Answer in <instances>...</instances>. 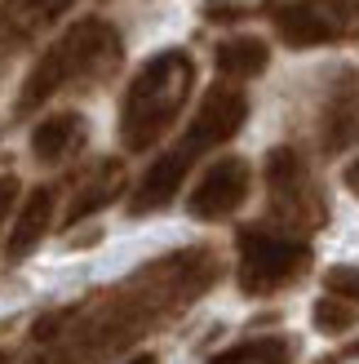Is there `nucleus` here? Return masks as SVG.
I'll return each instance as SVG.
<instances>
[{
    "label": "nucleus",
    "instance_id": "nucleus-17",
    "mask_svg": "<svg viewBox=\"0 0 359 364\" xmlns=\"http://www.w3.org/2000/svg\"><path fill=\"white\" fill-rule=\"evenodd\" d=\"M324 294L359 306V267H333V271H324Z\"/></svg>",
    "mask_w": 359,
    "mask_h": 364
},
{
    "label": "nucleus",
    "instance_id": "nucleus-10",
    "mask_svg": "<svg viewBox=\"0 0 359 364\" xmlns=\"http://www.w3.org/2000/svg\"><path fill=\"white\" fill-rule=\"evenodd\" d=\"M71 5L76 0H0V53L40 41Z\"/></svg>",
    "mask_w": 359,
    "mask_h": 364
},
{
    "label": "nucleus",
    "instance_id": "nucleus-4",
    "mask_svg": "<svg viewBox=\"0 0 359 364\" xmlns=\"http://www.w3.org/2000/svg\"><path fill=\"white\" fill-rule=\"evenodd\" d=\"M191 89H195V58L187 49H165L147 58L120 98V120H116L120 147L133 156L151 151L177 124L182 107L191 102Z\"/></svg>",
    "mask_w": 359,
    "mask_h": 364
},
{
    "label": "nucleus",
    "instance_id": "nucleus-2",
    "mask_svg": "<svg viewBox=\"0 0 359 364\" xmlns=\"http://www.w3.org/2000/svg\"><path fill=\"white\" fill-rule=\"evenodd\" d=\"M244 120H248V94H244V89L231 85V80L209 85V94L200 98V107H195L187 134L177 138L165 156H155V165L138 178V187L129 196V213L142 218V213L169 209L177 200V191H182L187 173L195 169V160L209 156V151H218V147H226V142L244 129Z\"/></svg>",
    "mask_w": 359,
    "mask_h": 364
},
{
    "label": "nucleus",
    "instance_id": "nucleus-11",
    "mask_svg": "<svg viewBox=\"0 0 359 364\" xmlns=\"http://www.w3.org/2000/svg\"><path fill=\"white\" fill-rule=\"evenodd\" d=\"M120 191H124V165L120 160H98V165H89L84 178L76 182V191H71L62 227H76V223H84V218H94L98 209L116 205Z\"/></svg>",
    "mask_w": 359,
    "mask_h": 364
},
{
    "label": "nucleus",
    "instance_id": "nucleus-15",
    "mask_svg": "<svg viewBox=\"0 0 359 364\" xmlns=\"http://www.w3.org/2000/svg\"><path fill=\"white\" fill-rule=\"evenodd\" d=\"M289 360H293L289 338H253V342H240V347L213 355V364H289Z\"/></svg>",
    "mask_w": 359,
    "mask_h": 364
},
{
    "label": "nucleus",
    "instance_id": "nucleus-14",
    "mask_svg": "<svg viewBox=\"0 0 359 364\" xmlns=\"http://www.w3.org/2000/svg\"><path fill=\"white\" fill-rule=\"evenodd\" d=\"M213 63H218L222 80L240 85V80L262 76L266 63H271V49H266V41H258V36H231V41H222L213 49Z\"/></svg>",
    "mask_w": 359,
    "mask_h": 364
},
{
    "label": "nucleus",
    "instance_id": "nucleus-1",
    "mask_svg": "<svg viewBox=\"0 0 359 364\" xmlns=\"http://www.w3.org/2000/svg\"><path fill=\"white\" fill-rule=\"evenodd\" d=\"M213 280H218L213 249L169 253L106 294L45 316L31 333V364H89L124 351L142 333L182 316L200 294H209Z\"/></svg>",
    "mask_w": 359,
    "mask_h": 364
},
{
    "label": "nucleus",
    "instance_id": "nucleus-19",
    "mask_svg": "<svg viewBox=\"0 0 359 364\" xmlns=\"http://www.w3.org/2000/svg\"><path fill=\"white\" fill-rule=\"evenodd\" d=\"M346 187H350V191H355V196H359V160H355V165H350V169H346Z\"/></svg>",
    "mask_w": 359,
    "mask_h": 364
},
{
    "label": "nucleus",
    "instance_id": "nucleus-5",
    "mask_svg": "<svg viewBox=\"0 0 359 364\" xmlns=\"http://www.w3.org/2000/svg\"><path fill=\"white\" fill-rule=\"evenodd\" d=\"M236 253H240V267H236V280L248 298H271L280 289L297 284L311 267V245L293 231H280V227H240L236 235Z\"/></svg>",
    "mask_w": 359,
    "mask_h": 364
},
{
    "label": "nucleus",
    "instance_id": "nucleus-16",
    "mask_svg": "<svg viewBox=\"0 0 359 364\" xmlns=\"http://www.w3.org/2000/svg\"><path fill=\"white\" fill-rule=\"evenodd\" d=\"M311 324H315L319 333H328V338H342V333H350L355 324H359V306L324 294V298L315 302V311H311Z\"/></svg>",
    "mask_w": 359,
    "mask_h": 364
},
{
    "label": "nucleus",
    "instance_id": "nucleus-8",
    "mask_svg": "<svg viewBox=\"0 0 359 364\" xmlns=\"http://www.w3.org/2000/svg\"><path fill=\"white\" fill-rule=\"evenodd\" d=\"M253 187V173H248V160L240 156H222L200 173V182L187 196V213L195 223H226L231 213H240V205L248 200Z\"/></svg>",
    "mask_w": 359,
    "mask_h": 364
},
{
    "label": "nucleus",
    "instance_id": "nucleus-12",
    "mask_svg": "<svg viewBox=\"0 0 359 364\" xmlns=\"http://www.w3.org/2000/svg\"><path fill=\"white\" fill-rule=\"evenodd\" d=\"M355 134H359V80L355 71H346L333 85L324 116H319V147H324V156H337L355 142Z\"/></svg>",
    "mask_w": 359,
    "mask_h": 364
},
{
    "label": "nucleus",
    "instance_id": "nucleus-9",
    "mask_svg": "<svg viewBox=\"0 0 359 364\" xmlns=\"http://www.w3.org/2000/svg\"><path fill=\"white\" fill-rule=\"evenodd\" d=\"M53 213H58V187H49V182L31 187L27 200L13 213L9 231H5V262H23V258H31V253L40 249V240L53 227Z\"/></svg>",
    "mask_w": 359,
    "mask_h": 364
},
{
    "label": "nucleus",
    "instance_id": "nucleus-6",
    "mask_svg": "<svg viewBox=\"0 0 359 364\" xmlns=\"http://www.w3.org/2000/svg\"><path fill=\"white\" fill-rule=\"evenodd\" d=\"M266 200H271L275 227L293 231V235H306L315 227H324V218H328L324 191H319L306 156L297 147L266 151Z\"/></svg>",
    "mask_w": 359,
    "mask_h": 364
},
{
    "label": "nucleus",
    "instance_id": "nucleus-13",
    "mask_svg": "<svg viewBox=\"0 0 359 364\" xmlns=\"http://www.w3.org/2000/svg\"><path fill=\"white\" fill-rule=\"evenodd\" d=\"M80 142H84V120L76 112H53L31 129V156L40 165H62Z\"/></svg>",
    "mask_w": 359,
    "mask_h": 364
},
{
    "label": "nucleus",
    "instance_id": "nucleus-20",
    "mask_svg": "<svg viewBox=\"0 0 359 364\" xmlns=\"http://www.w3.org/2000/svg\"><path fill=\"white\" fill-rule=\"evenodd\" d=\"M124 364H155V355H151V351H142V355H133V360H124Z\"/></svg>",
    "mask_w": 359,
    "mask_h": 364
},
{
    "label": "nucleus",
    "instance_id": "nucleus-7",
    "mask_svg": "<svg viewBox=\"0 0 359 364\" xmlns=\"http://www.w3.org/2000/svg\"><path fill=\"white\" fill-rule=\"evenodd\" d=\"M266 9L289 49H319L359 36V0H266Z\"/></svg>",
    "mask_w": 359,
    "mask_h": 364
},
{
    "label": "nucleus",
    "instance_id": "nucleus-3",
    "mask_svg": "<svg viewBox=\"0 0 359 364\" xmlns=\"http://www.w3.org/2000/svg\"><path fill=\"white\" fill-rule=\"evenodd\" d=\"M124 63V41L106 18H80L53 41L23 76V89L13 98V116H35L49 98L67 89H94L111 80Z\"/></svg>",
    "mask_w": 359,
    "mask_h": 364
},
{
    "label": "nucleus",
    "instance_id": "nucleus-21",
    "mask_svg": "<svg viewBox=\"0 0 359 364\" xmlns=\"http://www.w3.org/2000/svg\"><path fill=\"white\" fill-rule=\"evenodd\" d=\"M0 364H5V355H0Z\"/></svg>",
    "mask_w": 359,
    "mask_h": 364
},
{
    "label": "nucleus",
    "instance_id": "nucleus-18",
    "mask_svg": "<svg viewBox=\"0 0 359 364\" xmlns=\"http://www.w3.org/2000/svg\"><path fill=\"white\" fill-rule=\"evenodd\" d=\"M18 191H23V187H18V178H13V173L0 178V240H5V231H9V218L18 213V209H13Z\"/></svg>",
    "mask_w": 359,
    "mask_h": 364
}]
</instances>
